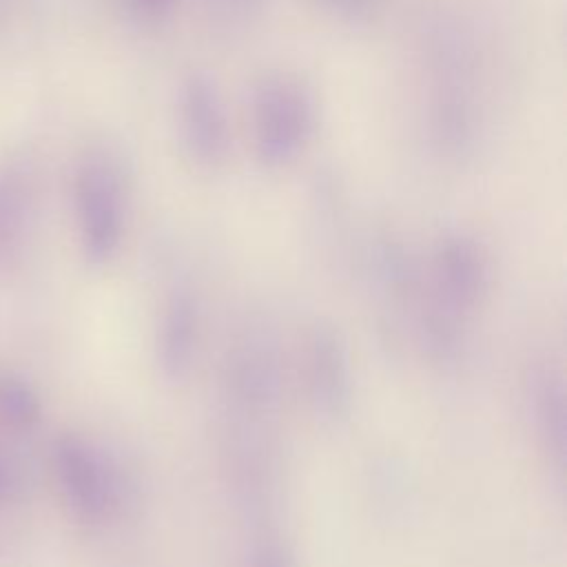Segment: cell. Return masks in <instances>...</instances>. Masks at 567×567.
<instances>
[{"label": "cell", "instance_id": "cell-12", "mask_svg": "<svg viewBox=\"0 0 567 567\" xmlns=\"http://www.w3.org/2000/svg\"><path fill=\"white\" fill-rule=\"evenodd\" d=\"M252 567H292V563L277 543H268L255 551Z\"/></svg>", "mask_w": 567, "mask_h": 567}, {"label": "cell", "instance_id": "cell-10", "mask_svg": "<svg viewBox=\"0 0 567 567\" xmlns=\"http://www.w3.org/2000/svg\"><path fill=\"white\" fill-rule=\"evenodd\" d=\"M315 2L326 11L343 18H363L377 4V0H315Z\"/></svg>", "mask_w": 567, "mask_h": 567}, {"label": "cell", "instance_id": "cell-6", "mask_svg": "<svg viewBox=\"0 0 567 567\" xmlns=\"http://www.w3.org/2000/svg\"><path fill=\"white\" fill-rule=\"evenodd\" d=\"M436 270L445 308L461 310L472 306L487 284V264L478 246L461 235L447 237L439 246Z\"/></svg>", "mask_w": 567, "mask_h": 567}, {"label": "cell", "instance_id": "cell-3", "mask_svg": "<svg viewBox=\"0 0 567 567\" xmlns=\"http://www.w3.org/2000/svg\"><path fill=\"white\" fill-rule=\"evenodd\" d=\"M53 467L69 507L86 523H102L115 507L117 485L102 454L75 434L53 445Z\"/></svg>", "mask_w": 567, "mask_h": 567}, {"label": "cell", "instance_id": "cell-13", "mask_svg": "<svg viewBox=\"0 0 567 567\" xmlns=\"http://www.w3.org/2000/svg\"><path fill=\"white\" fill-rule=\"evenodd\" d=\"M4 489H7V474H4V470L0 465V494H4Z\"/></svg>", "mask_w": 567, "mask_h": 567}, {"label": "cell", "instance_id": "cell-4", "mask_svg": "<svg viewBox=\"0 0 567 567\" xmlns=\"http://www.w3.org/2000/svg\"><path fill=\"white\" fill-rule=\"evenodd\" d=\"M179 137L190 159L202 166H217L230 148V124L226 104L215 80L193 71L182 80L177 97Z\"/></svg>", "mask_w": 567, "mask_h": 567}, {"label": "cell", "instance_id": "cell-14", "mask_svg": "<svg viewBox=\"0 0 567 567\" xmlns=\"http://www.w3.org/2000/svg\"><path fill=\"white\" fill-rule=\"evenodd\" d=\"M4 11H7V0H0V20L4 18Z\"/></svg>", "mask_w": 567, "mask_h": 567}, {"label": "cell", "instance_id": "cell-8", "mask_svg": "<svg viewBox=\"0 0 567 567\" xmlns=\"http://www.w3.org/2000/svg\"><path fill=\"white\" fill-rule=\"evenodd\" d=\"M193 328L195 308L188 295H177L171 299L162 323V346L159 359L168 377H179L193 354Z\"/></svg>", "mask_w": 567, "mask_h": 567}, {"label": "cell", "instance_id": "cell-2", "mask_svg": "<svg viewBox=\"0 0 567 567\" xmlns=\"http://www.w3.org/2000/svg\"><path fill=\"white\" fill-rule=\"evenodd\" d=\"M73 204L82 252L91 264L109 261L124 235L126 175L111 148L95 146L78 164Z\"/></svg>", "mask_w": 567, "mask_h": 567}, {"label": "cell", "instance_id": "cell-1", "mask_svg": "<svg viewBox=\"0 0 567 567\" xmlns=\"http://www.w3.org/2000/svg\"><path fill=\"white\" fill-rule=\"evenodd\" d=\"M250 122L257 159L268 168H281L308 146L315 133V93L295 73H264L252 89Z\"/></svg>", "mask_w": 567, "mask_h": 567}, {"label": "cell", "instance_id": "cell-7", "mask_svg": "<svg viewBox=\"0 0 567 567\" xmlns=\"http://www.w3.org/2000/svg\"><path fill=\"white\" fill-rule=\"evenodd\" d=\"M310 381L317 405L337 416L346 412L350 403V374L341 343L330 330H319L312 341L310 354Z\"/></svg>", "mask_w": 567, "mask_h": 567}, {"label": "cell", "instance_id": "cell-11", "mask_svg": "<svg viewBox=\"0 0 567 567\" xmlns=\"http://www.w3.org/2000/svg\"><path fill=\"white\" fill-rule=\"evenodd\" d=\"M177 0H128L131 11L148 22H157L162 18H166Z\"/></svg>", "mask_w": 567, "mask_h": 567}, {"label": "cell", "instance_id": "cell-9", "mask_svg": "<svg viewBox=\"0 0 567 567\" xmlns=\"http://www.w3.org/2000/svg\"><path fill=\"white\" fill-rule=\"evenodd\" d=\"M42 403L29 381L18 374L0 377V419L16 430H29L40 421Z\"/></svg>", "mask_w": 567, "mask_h": 567}, {"label": "cell", "instance_id": "cell-5", "mask_svg": "<svg viewBox=\"0 0 567 567\" xmlns=\"http://www.w3.org/2000/svg\"><path fill=\"white\" fill-rule=\"evenodd\" d=\"M33 175L24 162L0 166V275L16 268L33 217Z\"/></svg>", "mask_w": 567, "mask_h": 567}]
</instances>
